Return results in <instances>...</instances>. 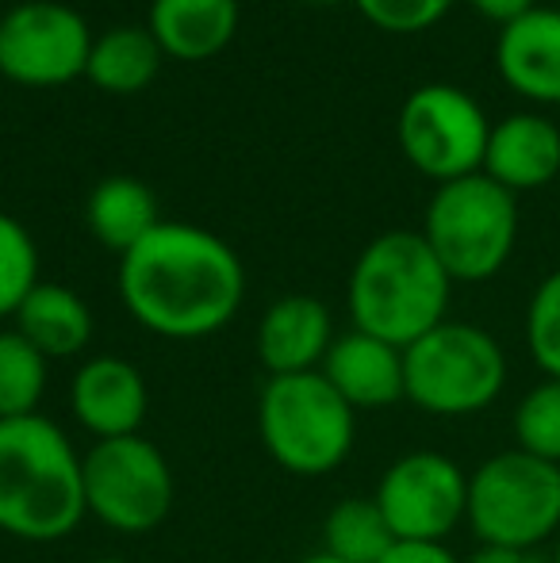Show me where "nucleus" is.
<instances>
[{"mask_svg": "<svg viewBox=\"0 0 560 563\" xmlns=\"http://www.w3.org/2000/svg\"><path fill=\"white\" fill-rule=\"evenodd\" d=\"M120 299L142 330L200 341L231 327L246 299L242 257L193 223H157L120 257Z\"/></svg>", "mask_w": 560, "mask_h": 563, "instance_id": "f257e3e1", "label": "nucleus"}, {"mask_svg": "<svg viewBox=\"0 0 560 563\" xmlns=\"http://www.w3.org/2000/svg\"><path fill=\"white\" fill-rule=\"evenodd\" d=\"M85 518V452L46 415L0 418V533L54 544Z\"/></svg>", "mask_w": 560, "mask_h": 563, "instance_id": "f03ea898", "label": "nucleus"}, {"mask_svg": "<svg viewBox=\"0 0 560 563\" xmlns=\"http://www.w3.org/2000/svg\"><path fill=\"white\" fill-rule=\"evenodd\" d=\"M449 291L453 280L426 245L422 230H388L353 261L345 307L353 330L407 349L446 322Z\"/></svg>", "mask_w": 560, "mask_h": 563, "instance_id": "7ed1b4c3", "label": "nucleus"}, {"mask_svg": "<svg viewBox=\"0 0 560 563\" xmlns=\"http://www.w3.org/2000/svg\"><path fill=\"white\" fill-rule=\"evenodd\" d=\"M257 438L288 475L319 479L342 467L358 441V410L322 372L270 376L257 395Z\"/></svg>", "mask_w": 560, "mask_h": 563, "instance_id": "20e7f679", "label": "nucleus"}, {"mask_svg": "<svg viewBox=\"0 0 560 563\" xmlns=\"http://www.w3.org/2000/svg\"><path fill=\"white\" fill-rule=\"evenodd\" d=\"M422 238L453 284H484L510 261L518 242V200L484 173L438 185Z\"/></svg>", "mask_w": 560, "mask_h": 563, "instance_id": "39448f33", "label": "nucleus"}, {"mask_svg": "<svg viewBox=\"0 0 560 563\" xmlns=\"http://www.w3.org/2000/svg\"><path fill=\"white\" fill-rule=\"evenodd\" d=\"M507 384V356L487 330L441 322L404 349V399L433 418L487 410Z\"/></svg>", "mask_w": 560, "mask_h": 563, "instance_id": "423d86ee", "label": "nucleus"}, {"mask_svg": "<svg viewBox=\"0 0 560 563\" xmlns=\"http://www.w3.org/2000/svg\"><path fill=\"white\" fill-rule=\"evenodd\" d=\"M469 529L480 544L538 549L560 533V464L523 449L495 452L469 475Z\"/></svg>", "mask_w": 560, "mask_h": 563, "instance_id": "0eeeda50", "label": "nucleus"}, {"mask_svg": "<svg viewBox=\"0 0 560 563\" xmlns=\"http://www.w3.org/2000/svg\"><path fill=\"white\" fill-rule=\"evenodd\" d=\"M177 479L165 452L142 433L92 441L85 452V510L120 537L154 533L173 510Z\"/></svg>", "mask_w": 560, "mask_h": 563, "instance_id": "6e6552de", "label": "nucleus"}, {"mask_svg": "<svg viewBox=\"0 0 560 563\" xmlns=\"http://www.w3.org/2000/svg\"><path fill=\"white\" fill-rule=\"evenodd\" d=\"M487 134H492V123L484 108L469 92L446 81L415 89L396 119L399 150L433 185H449V180L484 169Z\"/></svg>", "mask_w": 560, "mask_h": 563, "instance_id": "1a4fd4ad", "label": "nucleus"}, {"mask_svg": "<svg viewBox=\"0 0 560 563\" xmlns=\"http://www.w3.org/2000/svg\"><path fill=\"white\" fill-rule=\"evenodd\" d=\"M89 23L58 0H20L0 15V77L23 89H62L85 77Z\"/></svg>", "mask_w": 560, "mask_h": 563, "instance_id": "9d476101", "label": "nucleus"}, {"mask_svg": "<svg viewBox=\"0 0 560 563\" xmlns=\"http://www.w3.org/2000/svg\"><path fill=\"white\" fill-rule=\"evenodd\" d=\"M376 506L396 541L446 544L469 514V475L446 452H407L376 483Z\"/></svg>", "mask_w": 560, "mask_h": 563, "instance_id": "9b49d317", "label": "nucleus"}, {"mask_svg": "<svg viewBox=\"0 0 560 563\" xmlns=\"http://www.w3.org/2000/svg\"><path fill=\"white\" fill-rule=\"evenodd\" d=\"M69 410L97 441L131 438L150 415L146 379L123 356H89L69 379Z\"/></svg>", "mask_w": 560, "mask_h": 563, "instance_id": "f8f14e48", "label": "nucleus"}, {"mask_svg": "<svg viewBox=\"0 0 560 563\" xmlns=\"http://www.w3.org/2000/svg\"><path fill=\"white\" fill-rule=\"evenodd\" d=\"M334 319L330 307L315 296H281L265 307L257 322V361L270 376H299L319 372L334 345Z\"/></svg>", "mask_w": 560, "mask_h": 563, "instance_id": "ddd939ff", "label": "nucleus"}, {"mask_svg": "<svg viewBox=\"0 0 560 563\" xmlns=\"http://www.w3.org/2000/svg\"><path fill=\"white\" fill-rule=\"evenodd\" d=\"M499 77L534 104H560V8H534L495 38Z\"/></svg>", "mask_w": 560, "mask_h": 563, "instance_id": "4468645a", "label": "nucleus"}, {"mask_svg": "<svg viewBox=\"0 0 560 563\" xmlns=\"http://www.w3.org/2000/svg\"><path fill=\"white\" fill-rule=\"evenodd\" d=\"M319 372L358 415L388 410L404 399V349L361 330L338 334Z\"/></svg>", "mask_w": 560, "mask_h": 563, "instance_id": "2eb2a0df", "label": "nucleus"}, {"mask_svg": "<svg viewBox=\"0 0 560 563\" xmlns=\"http://www.w3.org/2000/svg\"><path fill=\"white\" fill-rule=\"evenodd\" d=\"M484 177L507 192H534L557 180L560 173V126L546 115H507L492 126L484 150Z\"/></svg>", "mask_w": 560, "mask_h": 563, "instance_id": "dca6fc26", "label": "nucleus"}, {"mask_svg": "<svg viewBox=\"0 0 560 563\" xmlns=\"http://www.w3.org/2000/svg\"><path fill=\"white\" fill-rule=\"evenodd\" d=\"M239 0H150L146 31L173 62H208L239 31Z\"/></svg>", "mask_w": 560, "mask_h": 563, "instance_id": "f3484780", "label": "nucleus"}, {"mask_svg": "<svg viewBox=\"0 0 560 563\" xmlns=\"http://www.w3.org/2000/svg\"><path fill=\"white\" fill-rule=\"evenodd\" d=\"M15 330L46 356V361H69L85 353L92 341V311L66 284H39L23 307L15 311Z\"/></svg>", "mask_w": 560, "mask_h": 563, "instance_id": "a211bd4d", "label": "nucleus"}, {"mask_svg": "<svg viewBox=\"0 0 560 563\" xmlns=\"http://www.w3.org/2000/svg\"><path fill=\"white\" fill-rule=\"evenodd\" d=\"M85 223L92 238L112 253H131L142 238L150 234L162 219H157V200L142 180L135 177H108L89 192L85 203Z\"/></svg>", "mask_w": 560, "mask_h": 563, "instance_id": "6ab92c4d", "label": "nucleus"}, {"mask_svg": "<svg viewBox=\"0 0 560 563\" xmlns=\"http://www.w3.org/2000/svg\"><path fill=\"white\" fill-rule=\"evenodd\" d=\"M162 58H165L162 46L154 43V35L146 27H112L92 38L85 77L100 92L135 97V92H142L157 77Z\"/></svg>", "mask_w": 560, "mask_h": 563, "instance_id": "aec40b11", "label": "nucleus"}, {"mask_svg": "<svg viewBox=\"0 0 560 563\" xmlns=\"http://www.w3.org/2000/svg\"><path fill=\"white\" fill-rule=\"evenodd\" d=\"M396 549V533L384 521L376 498H342L322 521V552L342 563H381Z\"/></svg>", "mask_w": 560, "mask_h": 563, "instance_id": "412c9836", "label": "nucleus"}, {"mask_svg": "<svg viewBox=\"0 0 560 563\" xmlns=\"http://www.w3.org/2000/svg\"><path fill=\"white\" fill-rule=\"evenodd\" d=\"M46 361L20 330H0V418L39 415L46 395Z\"/></svg>", "mask_w": 560, "mask_h": 563, "instance_id": "4be33fe9", "label": "nucleus"}, {"mask_svg": "<svg viewBox=\"0 0 560 563\" xmlns=\"http://www.w3.org/2000/svg\"><path fill=\"white\" fill-rule=\"evenodd\" d=\"M39 250L20 219L0 211V319H15L23 299L39 288Z\"/></svg>", "mask_w": 560, "mask_h": 563, "instance_id": "5701e85b", "label": "nucleus"}, {"mask_svg": "<svg viewBox=\"0 0 560 563\" xmlns=\"http://www.w3.org/2000/svg\"><path fill=\"white\" fill-rule=\"evenodd\" d=\"M515 449L560 464V379H541L515 407Z\"/></svg>", "mask_w": 560, "mask_h": 563, "instance_id": "b1692460", "label": "nucleus"}, {"mask_svg": "<svg viewBox=\"0 0 560 563\" xmlns=\"http://www.w3.org/2000/svg\"><path fill=\"white\" fill-rule=\"evenodd\" d=\"M526 345L546 379H560V268L538 284L526 307Z\"/></svg>", "mask_w": 560, "mask_h": 563, "instance_id": "393cba45", "label": "nucleus"}, {"mask_svg": "<svg viewBox=\"0 0 560 563\" xmlns=\"http://www.w3.org/2000/svg\"><path fill=\"white\" fill-rule=\"evenodd\" d=\"M353 4L373 27L388 31V35H422L433 23L446 20L453 0H353Z\"/></svg>", "mask_w": 560, "mask_h": 563, "instance_id": "a878e982", "label": "nucleus"}, {"mask_svg": "<svg viewBox=\"0 0 560 563\" xmlns=\"http://www.w3.org/2000/svg\"><path fill=\"white\" fill-rule=\"evenodd\" d=\"M381 563H461L446 544H411V541H396V549L388 552Z\"/></svg>", "mask_w": 560, "mask_h": 563, "instance_id": "bb28decb", "label": "nucleus"}, {"mask_svg": "<svg viewBox=\"0 0 560 563\" xmlns=\"http://www.w3.org/2000/svg\"><path fill=\"white\" fill-rule=\"evenodd\" d=\"M472 8H476L484 20L499 23V27H507V23H515L518 15L534 12L538 8V0H469Z\"/></svg>", "mask_w": 560, "mask_h": 563, "instance_id": "cd10ccee", "label": "nucleus"}, {"mask_svg": "<svg viewBox=\"0 0 560 563\" xmlns=\"http://www.w3.org/2000/svg\"><path fill=\"white\" fill-rule=\"evenodd\" d=\"M461 563H538L530 556V552H523V549H499V544H480L476 552H472L469 560H461Z\"/></svg>", "mask_w": 560, "mask_h": 563, "instance_id": "c85d7f7f", "label": "nucleus"}, {"mask_svg": "<svg viewBox=\"0 0 560 563\" xmlns=\"http://www.w3.org/2000/svg\"><path fill=\"white\" fill-rule=\"evenodd\" d=\"M296 563H342V560H338V556H330V552H311V556H304V560H296Z\"/></svg>", "mask_w": 560, "mask_h": 563, "instance_id": "c756f323", "label": "nucleus"}, {"mask_svg": "<svg viewBox=\"0 0 560 563\" xmlns=\"http://www.w3.org/2000/svg\"><path fill=\"white\" fill-rule=\"evenodd\" d=\"M553 563H560V533H557V552H553Z\"/></svg>", "mask_w": 560, "mask_h": 563, "instance_id": "7c9ffc66", "label": "nucleus"}, {"mask_svg": "<svg viewBox=\"0 0 560 563\" xmlns=\"http://www.w3.org/2000/svg\"><path fill=\"white\" fill-rule=\"evenodd\" d=\"M97 563H123V560H112V556H105V560H97Z\"/></svg>", "mask_w": 560, "mask_h": 563, "instance_id": "2f4dec72", "label": "nucleus"}, {"mask_svg": "<svg viewBox=\"0 0 560 563\" xmlns=\"http://www.w3.org/2000/svg\"><path fill=\"white\" fill-rule=\"evenodd\" d=\"M311 4H330V0H311Z\"/></svg>", "mask_w": 560, "mask_h": 563, "instance_id": "473e14b6", "label": "nucleus"}]
</instances>
